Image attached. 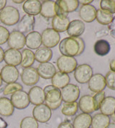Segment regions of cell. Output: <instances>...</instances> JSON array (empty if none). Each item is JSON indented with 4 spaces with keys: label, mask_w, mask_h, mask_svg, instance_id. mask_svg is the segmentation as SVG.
<instances>
[{
    "label": "cell",
    "mask_w": 115,
    "mask_h": 128,
    "mask_svg": "<svg viewBox=\"0 0 115 128\" xmlns=\"http://www.w3.org/2000/svg\"><path fill=\"white\" fill-rule=\"evenodd\" d=\"M85 50V42L81 38H66L59 42V50L63 56L76 57Z\"/></svg>",
    "instance_id": "6da1fadb"
},
{
    "label": "cell",
    "mask_w": 115,
    "mask_h": 128,
    "mask_svg": "<svg viewBox=\"0 0 115 128\" xmlns=\"http://www.w3.org/2000/svg\"><path fill=\"white\" fill-rule=\"evenodd\" d=\"M20 15L19 10L13 6H5L0 11V21L5 25L13 26L19 22Z\"/></svg>",
    "instance_id": "7a4b0ae2"
},
{
    "label": "cell",
    "mask_w": 115,
    "mask_h": 128,
    "mask_svg": "<svg viewBox=\"0 0 115 128\" xmlns=\"http://www.w3.org/2000/svg\"><path fill=\"white\" fill-rule=\"evenodd\" d=\"M56 65L60 72L68 74L76 70L78 66V62L74 57L61 56L57 59Z\"/></svg>",
    "instance_id": "3957f363"
},
{
    "label": "cell",
    "mask_w": 115,
    "mask_h": 128,
    "mask_svg": "<svg viewBox=\"0 0 115 128\" xmlns=\"http://www.w3.org/2000/svg\"><path fill=\"white\" fill-rule=\"evenodd\" d=\"M93 75V68L88 64H80L76 67L74 70L76 81L81 84L88 83Z\"/></svg>",
    "instance_id": "277c9868"
},
{
    "label": "cell",
    "mask_w": 115,
    "mask_h": 128,
    "mask_svg": "<svg viewBox=\"0 0 115 128\" xmlns=\"http://www.w3.org/2000/svg\"><path fill=\"white\" fill-rule=\"evenodd\" d=\"M42 44L43 46L52 48L57 46L60 42V34L52 28H47L44 30L41 34Z\"/></svg>",
    "instance_id": "5b68a950"
},
{
    "label": "cell",
    "mask_w": 115,
    "mask_h": 128,
    "mask_svg": "<svg viewBox=\"0 0 115 128\" xmlns=\"http://www.w3.org/2000/svg\"><path fill=\"white\" fill-rule=\"evenodd\" d=\"M61 98L64 102L70 103L74 102L78 100L80 96V88L79 87L73 84H68L67 86L62 88L60 91Z\"/></svg>",
    "instance_id": "8992f818"
},
{
    "label": "cell",
    "mask_w": 115,
    "mask_h": 128,
    "mask_svg": "<svg viewBox=\"0 0 115 128\" xmlns=\"http://www.w3.org/2000/svg\"><path fill=\"white\" fill-rule=\"evenodd\" d=\"M32 115L38 122L46 123L50 120L52 112L46 104H41L34 106L32 110Z\"/></svg>",
    "instance_id": "52a82bcc"
},
{
    "label": "cell",
    "mask_w": 115,
    "mask_h": 128,
    "mask_svg": "<svg viewBox=\"0 0 115 128\" xmlns=\"http://www.w3.org/2000/svg\"><path fill=\"white\" fill-rule=\"evenodd\" d=\"M12 103L16 109L18 110H24L27 108L30 104L28 93L24 91H18L17 92L12 94L11 96Z\"/></svg>",
    "instance_id": "ba28073f"
},
{
    "label": "cell",
    "mask_w": 115,
    "mask_h": 128,
    "mask_svg": "<svg viewBox=\"0 0 115 128\" xmlns=\"http://www.w3.org/2000/svg\"><path fill=\"white\" fill-rule=\"evenodd\" d=\"M39 79L40 76L35 68L29 67L24 68L22 71L21 80L23 84L26 86H34L39 82Z\"/></svg>",
    "instance_id": "9c48e42d"
},
{
    "label": "cell",
    "mask_w": 115,
    "mask_h": 128,
    "mask_svg": "<svg viewBox=\"0 0 115 128\" xmlns=\"http://www.w3.org/2000/svg\"><path fill=\"white\" fill-rule=\"evenodd\" d=\"M0 74L2 81L7 84H10L17 82L20 74L17 67L6 65L2 68Z\"/></svg>",
    "instance_id": "30bf717a"
},
{
    "label": "cell",
    "mask_w": 115,
    "mask_h": 128,
    "mask_svg": "<svg viewBox=\"0 0 115 128\" xmlns=\"http://www.w3.org/2000/svg\"><path fill=\"white\" fill-rule=\"evenodd\" d=\"M7 43L10 48L18 50L22 49L25 46V36L18 30H13L10 33Z\"/></svg>",
    "instance_id": "8fae6325"
},
{
    "label": "cell",
    "mask_w": 115,
    "mask_h": 128,
    "mask_svg": "<svg viewBox=\"0 0 115 128\" xmlns=\"http://www.w3.org/2000/svg\"><path fill=\"white\" fill-rule=\"evenodd\" d=\"M88 86L90 91L94 93L104 91L106 87L105 77L101 74H94L88 82Z\"/></svg>",
    "instance_id": "7c38bea8"
},
{
    "label": "cell",
    "mask_w": 115,
    "mask_h": 128,
    "mask_svg": "<svg viewBox=\"0 0 115 128\" xmlns=\"http://www.w3.org/2000/svg\"><path fill=\"white\" fill-rule=\"evenodd\" d=\"M35 18L33 16L24 14L20 20L17 24V30L22 34H28L32 32L34 28Z\"/></svg>",
    "instance_id": "4fadbf2b"
},
{
    "label": "cell",
    "mask_w": 115,
    "mask_h": 128,
    "mask_svg": "<svg viewBox=\"0 0 115 128\" xmlns=\"http://www.w3.org/2000/svg\"><path fill=\"white\" fill-rule=\"evenodd\" d=\"M97 10L92 4L82 5L79 9V17L81 19V21L87 23H90L94 22L96 20Z\"/></svg>",
    "instance_id": "5bb4252c"
},
{
    "label": "cell",
    "mask_w": 115,
    "mask_h": 128,
    "mask_svg": "<svg viewBox=\"0 0 115 128\" xmlns=\"http://www.w3.org/2000/svg\"><path fill=\"white\" fill-rule=\"evenodd\" d=\"M66 31L71 38H80L85 31V24L80 20H74L70 22Z\"/></svg>",
    "instance_id": "9a60e30c"
},
{
    "label": "cell",
    "mask_w": 115,
    "mask_h": 128,
    "mask_svg": "<svg viewBox=\"0 0 115 128\" xmlns=\"http://www.w3.org/2000/svg\"><path fill=\"white\" fill-rule=\"evenodd\" d=\"M30 102L34 105H39L45 102V94L43 88L38 86H32L28 92Z\"/></svg>",
    "instance_id": "2e32d148"
},
{
    "label": "cell",
    "mask_w": 115,
    "mask_h": 128,
    "mask_svg": "<svg viewBox=\"0 0 115 128\" xmlns=\"http://www.w3.org/2000/svg\"><path fill=\"white\" fill-rule=\"evenodd\" d=\"M43 91H44L45 99H46L45 102L53 104V103H57L62 100L60 90L53 86L52 85L46 86L44 88Z\"/></svg>",
    "instance_id": "e0dca14e"
},
{
    "label": "cell",
    "mask_w": 115,
    "mask_h": 128,
    "mask_svg": "<svg viewBox=\"0 0 115 128\" xmlns=\"http://www.w3.org/2000/svg\"><path fill=\"white\" fill-rule=\"evenodd\" d=\"M4 60L6 64L10 66H17L21 64L22 60V54L18 50L10 48L4 52Z\"/></svg>",
    "instance_id": "ac0fdd59"
},
{
    "label": "cell",
    "mask_w": 115,
    "mask_h": 128,
    "mask_svg": "<svg viewBox=\"0 0 115 128\" xmlns=\"http://www.w3.org/2000/svg\"><path fill=\"white\" fill-rule=\"evenodd\" d=\"M36 69L40 77L44 79H50L57 72L56 66L50 62L40 64Z\"/></svg>",
    "instance_id": "d6986e66"
},
{
    "label": "cell",
    "mask_w": 115,
    "mask_h": 128,
    "mask_svg": "<svg viewBox=\"0 0 115 128\" xmlns=\"http://www.w3.org/2000/svg\"><path fill=\"white\" fill-rule=\"evenodd\" d=\"M25 45L30 50H37L42 45V38L39 32L32 31L25 36Z\"/></svg>",
    "instance_id": "ffe728a7"
},
{
    "label": "cell",
    "mask_w": 115,
    "mask_h": 128,
    "mask_svg": "<svg viewBox=\"0 0 115 128\" xmlns=\"http://www.w3.org/2000/svg\"><path fill=\"white\" fill-rule=\"evenodd\" d=\"M42 3L39 0H26L23 4L24 12L30 16H35L40 13Z\"/></svg>",
    "instance_id": "44dd1931"
},
{
    "label": "cell",
    "mask_w": 115,
    "mask_h": 128,
    "mask_svg": "<svg viewBox=\"0 0 115 128\" xmlns=\"http://www.w3.org/2000/svg\"><path fill=\"white\" fill-rule=\"evenodd\" d=\"M78 108L80 109L83 113L86 114H92L95 112L94 102H93V96L88 94L82 96L78 101Z\"/></svg>",
    "instance_id": "7402d4cb"
},
{
    "label": "cell",
    "mask_w": 115,
    "mask_h": 128,
    "mask_svg": "<svg viewBox=\"0 0 115 128\" xmlns=\"http://www.w3.org/2000/svg\"><path fill=\"white\" fill-rule=\"evenodd\" d=\"M101 113L106 116H112L115 112V97L109 96H106L100 106Z\"/></svg>",
    "instance_id": "603a6c76"
},
{
    "label": "cell",
    "mask_w": 115,
    "mask_h": 128,
    "mask_svg": "<svg viewBox=\"0 0 115 128\" xmlns=\"http://www.w3.org/2000/svg\"><path fill=\"white\" fill-rule=\"evenodd\" d=\"M70 78L68 74L58 71L51 78L52 85L58 89L63 88L70 83Z\"/></svg>",
    "instance_id": "cb8c5ba5"
},
{
    "label": "cell",
    "mask_w": 115,
    "mask_h": 128,
    "mask_svg": "<svg viewBox=\"0 0 115 128\" xmlns=\"http://www.w3.org/2000/svg\"><path fill=\"white\" fill-rule=\"evenodd\" d=\"M52 57V51L50 48H46L45 46L40 47L36 50L34 52L35 60L40 64L49 62Z\"/></svg>",
    "instance_id": "d4e9b609"
},
{
    "label": "cell",
    "mask_w": 115,
    "mask_h": 128,
    "mask_svg": "<svg viewBox=\"0 0 115 128\" xmlns=\"http://www.w3.org/2000/svg\"><path fill=\"white\" fill-rule=\"evenodd\" d=\"M92 116L89 114L81 113L75 117L74 128H89L92 125Z\"/></svg>",
    "instance_id": "484cf974"
},
{
    "label": "cell",
    "mask_w": 115,
    "mask_h": 128,
    "mask_svg": "<svg viewBox=\"0 0 115 128\" xmlns=\"http://www.w3.org/2000/svg\"><path fill=\"white\" fill-rule=\"evenodd\" d=\"M56 2L58 7L67 14L76 11L79 6L78 0H58Z\"/></svg>",
    "instance_id": "4316f807"
},
{
    "label": "cell",
    "mask_w": 115,
    "mask_h": 128,
    "mask_svg": "<svg viewBox=\"0 0 115 128\" xmlns=\"http://www.w3.org/2000/svg\"><path fill=\"white\" fill-rule=\"evenodd\" d=\"M69 23L70 20L68 18H60L55 16L52 20V29L56 30L58 33L63 32L67 30Z\"/></svg>",
    "instance_id": "83f0119b"
},
{
    "label": "cell",
    "mask_w": 115,
    "mask_h": 128,
    "mask_svg": "<svg viewBox=\"0 0 115 128\" xmlns=\"http://www.w3.org/2000/svg\"><path fill=\"white\" fill-rule=\"evenodd\" d=\"M55 4L54 1H44L41 5L40 14L45 18H53L56 16Z\"/></svg>",
    "instance_id": "f1b7e54d"
},
{
    "label": "cell",
    "mask_w": 115,
    "mask_h": 128,
    "mask_svg": "<svg viewBox=\"0 0 115 128\" xmlns=\"http://www.w3.org/2000/svg\"><path fill=\"white\" fill-rule=\"evenodd\" d=\"M14 107L11 100L6 97L0 98V115L3 116H10L13 114Z\"/></svg>",
    "instance_id": "f546056e"
},
{
    "label": "cell",
    "mask_w": 115,
    "mask_h": 128,
    "mask_svg": "<svg viewBox=\"0 0 115 128\" xmlns=\"http://www.w3.org/2000/svg\"><path fill=\"white\" fill-rule=\"evenodd\" d=\"M110 123V117L102 113L96 114L92 117V128H106Z\"/></svg>",
    "instance_id": "4dcf8cb0"
},
{
    "label": "cell",
    "mask_w": 115,
    "mask_h": 128,
    "mask_svg": "<svg viewBox=\"0 0 115 128\" xmlns=\"http://www.w3.org/2000/svg\"><path fill=\"white\" fill-rule=\"evenodd\" d=\"M94 50L96 54L100 56H105L109 54L111 50V46L106 40H98L94 46Z\"/></svg>",
    "instance_id": "1f68e13d"
},
{
    "label": "cell",
    "mask_w": 115,
    "mask_h": 128,
    "mask_svg": "<svg viewBox=\"0 0 115 128\" xmlns=\"http://www.w3.org/2000/svg\"><path fill=\"white\" fill-rule=\"evenodd\" d=\"M22 54V60H21V66L26 68L31 67L34 63L35 58H34V53L32 50H30L28 48L24 49L21 52Z\"/></svg>",
    "instance_id": "d6a6232c"
},
{
    "label": "cell",
    "mask_w": 115,
    "mask_h": 128,
    "mask_svg": "<svg viewBox=\"0 0 115 128\" xmlns=\"http://www.w3.org/2000/svg\"><path fill=\"white\" fill-rule=\"evenodd\" d=\"M114 18V15L109 12L98 9L96 11V20L98 22L102 25H109Z\"/></svg>",
    "instance_id": "836d02e7"
},
{
    "label": "cell",
    "mask_w": 115,
    "mask_h": 128,
    "mask_svg": "<svg viewBox=\"0 0 115 128\" xmlns=\"http://www.w3.org/2000/svg\"><path fill=\"white\" fill-rule=\"evenodd\" d=\"M78 110V104L76 102H70V103L65 102L61 109V113L65 116H74L77 113Z\"/></svg>",
    "instance_id": "e575fe53"
},
{
    "label": "cell",
    "mask_w": 115,
    "mask_h": 128,
    "mask_svg": "<svg viewBox=\"0 0 115 128\" xmlns=\"http://www.w3.org/2000/svg\"><path fill=\"white\" fill-rule=\"evenodd\" d=\"M20 128H38V122L33 116H26L23 118L20 122Z\"/></svg>",
    "instance_id": "d590c367"
},
{
    "label": "cell",
    "mask_w": 115,
    "mask_h": 128,
    "mask_svg": "<svg viewBox=\"0 0 115 128\" xmlns=\"http://www.w3.org/2000/svg\"><path fill=\"white\" fill-rule=\"evenodd\" d=\"M22 88L23 86L20 83L14 82V83L7 84L4 88V91L2 93L4 95L6 96V95H10V94H13L18 91H21V90H22Z\"/></svg>",
    "instance_id": "8d00e7d4"
},
{
    "label": "cell",
    "mask_w": 115,
    "mask_h": 128,
    "mask_svg": "<svg viewBox=\"0 0 115 128\" xmlns=\"http://www.w3.org/2000/svg\"><path fill=\"white\" fill-rule=\"evenodd\" d=\"M100 9L115 14V0H102L100 2Z\"/></svg>",
    "instance_id": "74e56055"
},
{
    "label": "cell",
    "mask_w": 115,
    "mask_h": 128,
    "mask_svg": "<svg viewBox=\"0 0 115 128\" xmlns=\"http://www.w3.org/2000/svg\"><path fill=\"white\" fill-rule=\"evenodd\" d=\"M105 97H106V94H105V92L104 91L100 92H97V93H96L94 95V96H93V102H94L95 112L99 110L100 106L102 104L104 99H105Z\"/></svg>",
    "instance_id": "f35d334b"
},
{
    "label": "cell",
    "mask_w": 115,
    "mask_h": 128,
    "mask_svg": "<svg viewBox=\"0 0 115 128\" xmlns=\"http://www.w3.org/2000/svg\"><path fill=\"white\" fill-rule=\"evenodd\" d=\"M104 77L106 86L111 90H115V72L110 70Z\"/></svg>",
    "instance_id": "ab89813d"
},
{
    "label": "cell",
    "mask_w": 115,
    "mask_h": 128,
    "mask_svg": "<svg viewBox=\"0 0 115 128\" xmlns=\"http://www.w3.org/2000/svg\"><path fill=\"white\" fill-rule=\"evenodd\" d=\"M10 36V31L3 26H0V46L6 43Z\"/></svg>",
    "instance_id": "60d3db41"
},
{
    "label": "cell",
    "mask_w": 115,
    "mask_h": 128,
    "mask_svg": "<svg viewBox=\"0 0 115 128\" xmlns=\"http://www.w3.org/2000/svg\"><path fill=\"white\" fill-rule=\"evenodd\" d=\"M108 28H109V34L111 35V37H112L114 39H115V17H114L112 21L109 24Z\"/></svg>",
    "instance_id": "b9f144b4"
},
{
    "label": "cell",
    "mask_w": 115,
    "mask_h": 128,
    "mask_svg": "<svg viewBox=\"0 0 115 128\" xmlns=\"http://www.w3.org/2000/svg\"><path fill=\"white\" fill-rule=\"evenodd\" d=\"M62 102H63V101L61 100V101L58 102L57 103H53V104L48 103V102H46V104L47 105L51 110H57L58 108L60 107V106L62 104Z\"/></svg>",
    "instance_id": "7bdbcfd3"
},
{
    "label": "cell",
    "mask_w": 115,
    "mask_h": 128,
    "mask_svg": "<svg viewBox=\"0 0 115 128\" xmlns=\"http://www.w3.org/2000/svg\"><path fill=\"white\" fill-rule=\"evenodd\" d=\"M58 128H74L73 124H71L68 121H65L59 124Z\"/></svg>",
    "instance_id": "ee69618b"
},
{
    "label": "cell",
    "mask_w": 115,
    "mask_h": 128,
    "mask_svg": "<svg viewBox=\"0 0 115 128\" xmlns=\"http://www.w3.org/2000/svg\"><path fill=\"white\" fill-rule=\"evenodd\" d=\"M109 67H110V70L112 71L115 72V58L112 59L110 63H109Z\"/></svg>",
    "instance_id": "f6af8a7d"
},
{
    "label": "cell",
    "mask_w": 115,
    "mask_h": 128,
    "mask_svg": "<svg viewBox=\"0 0 115 128\" xmlns=\"http://www.w3.org/2000/svg\"><path fill=\"white\" fill-rule=\"evenodd\" d=\"M79 4H81L82 5H88V4H91V3L93 2V0H80L78 1Z\"/></svg>",
    "instance_id": "bcb514c9"
},
{
    "label": "cell",
    "mask_w": 115,
    "mask_h": 128,
    "mask_svg": "<svg viewBox=\"0 0 115 128\" xmlns=\"http://www.w3.org/2000/svg\"><path fill=\"white\" fill-rule=\"evenodd\" d=\"M6 127H7L6 122L2 117H0V128H6Z\"/></svg>",
    "instance_id": "7dc6e473"
},
{
    "label": "cell",
    "mask_w": 115,
    "mask_h": 128,
    "mask_svg": "<svg viewBox=\"0 0 115 128\" xmlns=\"http://www.w3.org/2000/svg\"><path fill=\"white\" fill-rule=\"evenodd\" d=\"M6 4V0H0V11H2Z\"/></svg>",
    "instance_id": "c3c4849f"
},
{
    "label": "cell",
    "mask_w": 115,
    "mask_h": 128,
    "mask_svg": "<svg viewBox=\"0 0 115 128\" xmlns=\"http://www.w3.org/2000/svg\"><path fill=\"white\" fill-rule=\"evenodd\" d=\"M4 52L2 48L0 47V64L4 60Z\"/></svg>",
    "instance_id": "681fc988"
},
{
    "label": "cell",
    "mask_w": 115,
    "mask_h": 128,
    "mask_svg": "<svg viewBox=\"0 0 115 128\" xmlns=\"http://www.w3.org/2000/svg\"><path fill=\"white\" fill-rule=\"evenodd\" d=\"M106 128H115V123H109V124Z\"/></svg>",
    "instance_id": "f907efd6"
},
{
    "label": "cell",
    "mask_w": 115,
    "mask_h": 128,
    "mask_svg": "<svg viewBox=\"0 0 115 128\" xmlns=\"http://www.w3.org/2000/svg\"><path fill=\"white\" fill-rule=\"evenodd\" d=\"M14 3H15V4H21V3H22V2H24V0H21V1H16V0H13L12 1Z\"/></svg>",
    "instance_id": "816d5d0a"
},
{
    "label": "cell",
    "mask_w": 115,
    "mask_h": 128,
    "mask_svg": "<svg viewBox=\"0 0 115 128\" xmlns=\"http://www.w3.org/2000/svg\"><path fill=\"white\" fill-rule=\"evenodd\" d=\"M110 120H112L114 123H115V113L114 114H112V116H110Z\"/></svg>",
    "instance_id": "f5cc1de1"
},
{
    "label": "cell",
    "mask_w": 115,
    "mask_h": 128,
    "mask_svg": "<svg viewBox=\"0 0 115 128\" xmlns=\"http://www.w3.org/2000/svg\"><path fill=\"white\" fill-rule=\"evenodd\" d=\"M2 84H3V81H2V77H1V74H0V87H2L3 85H2Z\"/></svg>",
    "instance_id": "db71d44e"
},
{
    "label": "cell",
    "mask_w": 115,
    "mask_h": 128,
    "mask_svg": "<svg viewBox=\"0 0 115 128\" xmlns=\"http://www.w3.org/2000/svg\"><path fill=\"white\" fill-rule=\"evenodd\" d=\"M4 86H2V87H0V93L3 92V91H4Z\"/></svg>",
    "instance_id": "11a10c76"
},
{
    "label": "cell",
    "mask_w": 115,
    "mask_h": 128,
    "mask_svg": "<svg viewBox=\"0 0 115 128\" xmlns=\"http://www.w3.org/2000/svg\"></svg>",
    "instance_id": "9f6ffc18"
}]
</instances>
